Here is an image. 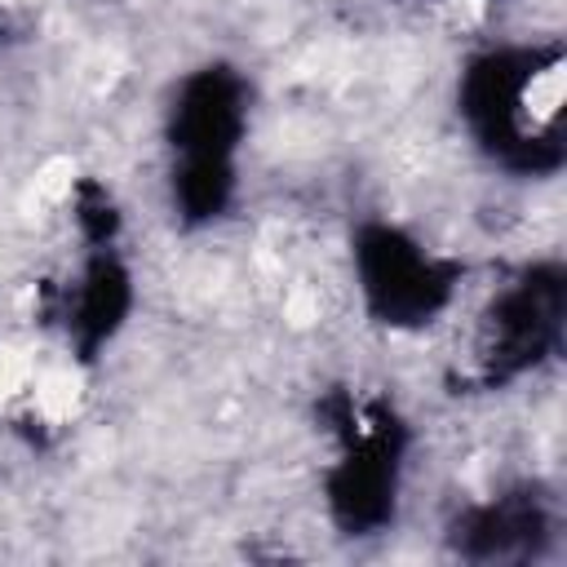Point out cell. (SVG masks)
<instances>
[{
    "label": "cell",
    "instance_id": "6da1fadb",
    "mask_svg": "<svg viewBox=\"0 0 567 567\" xmlns=\"http://www.w3.org/2000/svg\"><path fill=\"white\" fill-rule=\"evenodd\" d=\"M27 381V363L13 350H0V399H9Z\"/></svg>",
    "mask_w": 567,
    "mask_h": 567
}]
</instances>
